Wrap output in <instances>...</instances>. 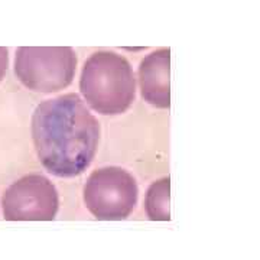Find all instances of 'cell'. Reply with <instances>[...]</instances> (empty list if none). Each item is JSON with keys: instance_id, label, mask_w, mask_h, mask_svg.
Here are the masks:
<instances>
[{"instance_id": "1", "label": "cell", "mask_w": 260, "mask_h": 260, "mask_svg": "<svg viewBox=\"0 0 260 260\" xmlns=\"http://www.w3.org/2000/svg\"><path fill=\"white\" fill-rule=\"evenodd\" d=\"M32 138L38 158L49 174L73 178L93 162L100 124L80 95L64 94L42 102L35 109Z\"/></svg>"}, {"instance_id": "2", "label": "cell", "mask_w": 260, "mask_h": 260, "mask_svg": "<svg viewBox=\"0 0 260 260\" xmlns=\"http://www.w3.org/2000/svg\"><path fill=\"white\" fill-rule=\"evenodd\" d=\"M80 91L88 106L100 114L124 113L136 95V80L129 61L109 51L93 54L84 62Z\"/></svg>"}, {"instance_id": "3", "label": "cell", "mask_w": 260, "mask_h": 260, "mask_svg": "<svg viewBox=\"0 0 260 260\" xmlns=\"http://www.w3.org/2000/svg\"><path fill=\"white\" fill-rule=\"evenodd\" d=\"M77 56L70 47H22L15 56V74L37 93H55L73 83Z\"/></svg>"}, {"instance_id": "4", "label": "cell", "mask_w": 260, "mask_h": 260, "mask_svg": "<svg viewBox=\"0 0 260 260\" xmlns=\"http://www.w3.org/2000/svg\"><path fill=\"white\" fill-rule=\"evenodd\" d=\"M138 184L127 171L106 167L87 179L84 204L97 220H124L138 204Z\"/></svg>"}, {"instance_id": "5", "label": "cell", "mask_w": 260, "mask_h": 260, "mask_svg": "<svg viewBox=\"0 0 260 260\" xmlns=\"http://www.w3.org/2000/svg\"><path fill=\"white\" fill-rule=\"evenodd\" d=\"M2 208L9 221H51L58 213V192L48 178L26 175L5 191Z\"/></svg>"}, {"instance_id": "6", "label": "cell", "mask_w": 260, "mask_h": 260, "mask_svg": "<svg viewBox=\"0 0 260 260\" xmlns=\"http://www.w3.org/2000/svg\"><path fill=\"white\" fill-rule=\"evenodd\" d=\"M139 83L145 102L158 109L171 107V49L162 48L142 59Z\"/></svg>"}, {"instance_id": "7", "label": "cell", "mask_w": 260, "mask_h": 260, "mask_svg": "<svg viewBox=\"0 0 260 260\" xmlns=\"http://www.w3.org/2000/svg\"><path fill=\"white\" fill-rule=\"evenodd\" d=\"M171 179L162 178L149 186L146 194V213L153 221H169L171 220Z\"/></svg>"}, {"instance_id": "8", "label": "cell", "mask_w": 260, "mask_h": 260, "mask_svg": "<svg viewBox=\"0 0 260 260\" xmlns=\"http://www.w3.org/2000/svg\"><path fill=\"white\" fill-rule=\"evenodd\" d=\"M8 64H9V52L6 48L0 47V81L3 80L8 71Z\"/></svg>"}]
</instances>
